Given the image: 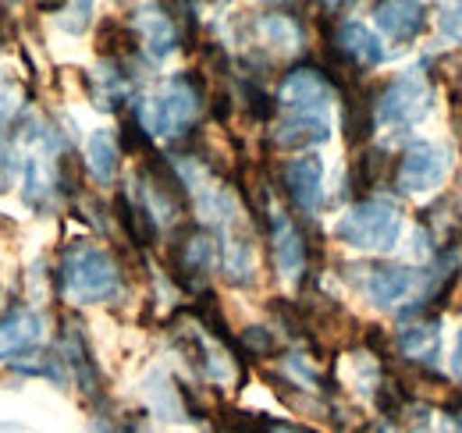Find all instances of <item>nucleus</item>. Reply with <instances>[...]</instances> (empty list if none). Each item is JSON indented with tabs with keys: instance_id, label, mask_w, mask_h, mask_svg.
Masks as SVG:
<instances>
[{
	"instance_id": "19",
	"label": "nucleus",
	"mask_w": 462,
	"mask_h": 433,
	"mask_svg": "<svg viewBox=\"0 0 462 433\" xmlns=\"http://www.w3.org/2000/svg\"><path fill=\"white\" fill-rule=\"evenodd\" d=\"M256 29H260V40L278 47V51H299L302 47V25H299L295 14H278V11L260 14Z\"/></svg>"
},
{
	"instance_id": "15",
	"label": "nucleus",
	"mask_w": 462,
	"mask_h": 433,
	"mask_svg": "<svg viewBox=\"0 0 462 433\" xmlns=\"http://www.w3.org/2000/svg\"><path fill=\"white\" fill-rule=\"evenodd\" d=\"M43 341V317L32 309H7L0 317V363L36 352Z\"/></svg>"
},
{
	"instance_id": "8",
	"label": "nucleus",
	"mask_w": 462,
	"mask_h": 433,
	"mask_svg": "<svg viewBox=\"0 0 462 433\" xmlns=\"http://www.w3.org/2000/svg\"><path fill=\"white\" fill-rule=\"evenodd\" d=\"M128 25H132L135 43L146 54V60H164V57H171L185 43V32H181L178 18L168 14V7H161V4L135 7L132 18H128Z\"/></svg>"
},
{
	"instance_id": "20",
	"label": "nucleus",
	"mask_w": 462,
	"mask_h": 433,
	"mask_svg": "<svg viewBox=\"0 0 462 433\" xmlns=\"http://www.w3.org/2000/svg\"><path fill=\"white\" fill-rule=\"evenodd\" d=\"M22 104H25V89H22V82L14 78V75H7V71H0V139H4V132H11L22 117Z\"/></svg>"
},
{
	"instance_id": "21",
	"label": "nucleus",
	"mask_w": 462,
	"mask_h": 433,
	"mask_svg": "<svg viewBox=\"0 0 462 433\" xmlns=\"http://www.w3.org/2000/svg\"><path fill=\"white\" fill-rule=\"evenodd\" d=\"M58 359H60V355L29 352V355H22V359L14 363V370H18V373H29V377H51L54 383H64V373H60Z\"/></svg>"
},
{
	"instance_id": "16",
	"label": "nucleus",
	"mask_w": 462,
	"mask_h": 433,
	"mask_svg": "<svg viewBox=\"0 0 462 433\" xmlns=\"http://www.w3.org/2000/svg\"><path fill=\"white\" fill-rule=\"evenodd\" d=\"M374 22H377V29H381L384 40H392V43H412L420 36L423 22H427V7L423 4H402V0L377 4L374 7Z\"/></svg>"
},
{
	"instance_id": "26",
	"label": "nucleus",
	"mask_w": 462,
	"mask_h": 433,
	"mask_svg": "<svg viewBox=\"0 0 462 433\" xmlns=\"http://www.w3.org/2000/svg\"><path fill=\"white\" fill-rule=\"evenodd\" d=\"M452 373L462 380V327L459 334H456V345H452Z\"/></svg>"
},
{
	"instance_id": "2",
	"label": "nucleus",
	"mask_w": 462,
	"mask_h": 433,
	"mask_svg": "<svg viewBox=\"0 0 462 433\" xmlns=\"http://www.w3.org/2000/svg\"><path fill=\"white\" fill-rule=\"evenodd\" d=\"M203 110V82L192 71H178L161 82L153 97H135L128 114L139 121V128L157 139V135H181L192 128V121Z\"/></svg>"
},
{
	"instance_id": "10",
	"label": "nucleus",
	"mask_w": 462,
	"mask_h": 433,
	"mask_svg": "<svg viewBox=\"0 0 462 433\" xmlns=\"http://www.w3.org/2000/svg\"><path fill=\"white\" fill-rule=\"evenodd\" d=\"M282 185H285V196H289L291 207L302 216H313L324 203V161L313 157V153L291 157L282 167Z\"/></svg>"
},
{
	"instance_id": "7",
	"label": "nucleus",
	"mask_w": 462,
	"mask_h": 433,
	"mask_svg": "<svg viewBox=\"0 0 462 433\" xmlns=\"http://www.w3.org/2000/svg\"><path fill=\"white\" fill-rule=\"evenodd\" d=\"M338 86L331 82V75L317 64H295L285 71L282 86H278V104L289 107L291 114H324L328 104H335Z\"/></svg>"
},
{
	"instance_id": "17",
	"label": "nucleus",
	"mask_w": 462,
	"mask_h": 433,
	"mask_svg": "<svg viewBox=\"0 0 462 433\" xmlns=\"http://www.w3.org/2000/svg\"><path fill=\"white\" fill-rule=\"evenodd\" d=\"M86 167H89L97 185H115L117 170H121V146H117L115 132L100 128V132L89 135V143H86Z\"/></svg>"
},
{
	"instance_id": "24",
	"label": "nucleus",
	"mask_w": 462,
	"mask_h": 433,
	"mask_svg": "<svg viewBox=\"0 0 462 433\" xmlns=\"http://www.w3.org/2000/svg\"><path fill=\"white\" fill-rule=\"evenodd\" d=\"M441 32L462 43V4H456V7H445V11H441Z\"/></svg>"
},
{
	"instance_id": "9",
	"label": "nucleus",
	"mask_w": 462,
	"mask_h": 433,
	"mask_svg": "<svg viewBox=\"0 0 462 433\" xmlns=\"http://www.w3.org/2000/svg\"><path fill=\"white\" fill-rule=\"evenodd\" d=\"M267 238H271V256H274L278 273L289 281H299L306 273V256H310V245H306V235L299 231V224L289 214H282L278 207H267Z\"/></svg>"
},
{
	"instance_id": "14",
	"label": "nucleus",
	"mask_w": 462,
	"mask_h": 433,
	"mask_svg": "<svg viewBox=\"0 0 462 433\" xmlns=\"http://www.w3.org/2000/svg\"><path fill=\"white\" fill-rule=\"evenodd\" d=\"M331 139V121L324 114H289L271 128V143L285 153H306Z\"/></svg>"
},
{
	"instance_id": "6",
	"label": "nucleus",
	"mask_w": 462,
	"mask_h": 433,
	"mask_svg": "<svg viewBox=\"0 0 462 433\" xmlns=\"http://www.w3.org/2000/svg\"><path fill=\"white\" fill-rule=\"evenodd\" d=\"M217 263H221V242H217L214 231L203 227V224L185 227V231L178 235V242L171 245L174 277H178L189 291H199V288L210 281V273H214Z\"/></svg>"
},
{
	"instance_id": "25",
	"label": "nucleus",
	"mask_w": 462,
	"mask_h": 433,
	"mask_svg": "<svg viewBox=\"0 0 462 433\" xmlns=\"http://www.w3.org/2000/svg\"><path fill=\"white\" fill-rule=\"evenodd\" d=\"M89 11H93V4H71V7H68V14H75V18H64V29L82 32V29H86V22H89Z\"/></svg>"
},
{
	"instance_id": "3",
	"label": "nucleus",
	"mask_w": 462,
	"mask_h": 433,
	"mask_svg": "<svg viewBox=\"0 0 462 433\" xmlns=\"http://www.w3.org/2000/svg\"><path fill=\"white\" fill-rule=\"evenodd\" d=\"M402 235V210L384 196H366L352 203L335 224V238L359 253H392Z\"/></svg>"
},
{
	"instance_id": "1",
	"label": "nucleus",
	"mask_w": 462,
	"mask_h": 433,
	"mask_svg": "<svg viewBox=\"0 0 462 433\" xmlns=\"http://www.w3.org/2000/svg\"><path fill=\"white\" fill-rule=\"evenodd\" d=\"M60 291L64 299L71 302H111L121 295L125 288V277L121 267L111 256V249H104L100 242L93 238H71L64 249H60Z\"/></svg>"
},
{
	"instance_id": "13",
	"label": "nucleus",
	"mask_w": 462,
	"mask_h": 433,
	"mask_svg": "<svg viewBox=\"0 0 462 433\" xmlns=\"http://www.w3.org/2000/svg\"><path fill=\"white\" fill-rule=\"evenodd\" d=\"M399 352L405 359H412L416 366H434L438 355H441V330H438V317H423L420 313H402V324H399Z\"/></svg>"
},
{
	"instance_id": "28",
	"label": "nucleus",
	"mask_w": 462,
	"mask_h": 433,
	"mask_svg": "<svg viewBox=\"0 0 462 433\" xmlns=\"http://www.w3.org/2000/svg\"><path fill=\"white\" fill-rule=\"evenodd\" d=\"M452 423H456V430L462 433V401L456 405V409H452Z\"/></svg>"
},
{
	"instance_id": "4",
	"label": "nucleus",
	"mask_w": 462,
	"mask_h": 433,
	"mask_svg": "<svg viewBox=\"0 0 462 433\" xmlns=\"http://www.w3.org/2000/svg\"><path fill=\"white\" fill-rule=\"evenodd\" d=\"M430 104H434V86L427 78V68H405L395 78H388V86L377 93L374 128L405 132V128H412L416 121L427 117Z\"/></svg>"
},
{
	"instance_id": "27",
	"label": "nucleus",
	"mask_w": 462,
	"mask_h": 433,
	"mask_svg": "<svg viewBox=\"0 0 462 433\" xmlns=\"http://www.w3.org/2000/svg\"><path fill=\"white\" fill-rule=\"evenodd\" d=\"M271 433H310V430H302V427H291V423H274V427H271Z\"/></svg>"
},
{
	"instance_id": "22",
	"label": "nucleus",
	"mask_w": 462,
	"mask_h": 433,
	"mask_svg": "<svg viewBox=\"0 0 462 433\" xmlns=\"http://www.w3.org/2000/svg\"><path fill=\"white\" fill-rule=\"evenodd\" d=\"M242 97H245V100H242L245 110H249L256 121H271V117H274V104H278V100H274L267 89H260L256 82H242Z\"/></svg>"
},
{
	"instance_id": "11",
	"label": "nucleus",
	"mask_w": 462,
	"mask_h": 433,
	"mask_svg": "<svg viewBox=\"0 0 462 433\" xmlns=\"http://www.w3.org/2000/svg\"><path fill=\"white\" fill-rule=\"evenodd\" d=\"M331 54L335 60L348 64L352 71H370L384 60V43L370 25L348 18V22H338V29L331 36Z\"/></svg>"
},
{
	"instance_id": "5",
	"label": "nucleus",
	"mask_w": 462,
	"mask_h": 433,
	"mask_svg": "<svg viewBox=\"0 0 462 433\" xmlns=\"http://www.w3.org/2000/svg\"><path fill=\"white\" fill-rule=\"evenodd\" d=\"M452 170V146L434 143V139H416L409 143L395 167V189L402 196H427L445 185Z\"/></svg>"
},
{
	"instance_id": "18",
	"label": "nucleus",
	"mask_w": 462,
	"mask_h": 433,
	"mask_svg": "<svg viewBox=\"0 0 462 433\" xmlns=\"http://www.w3.org/2000/svg\"><path fill=\"white\" fill-rule=\"evenodd\" d=\"M221 271L228 277L231 284H253V242L249 238H238V235H225L221 242Z\"/></svg>"
},
{
	"instance_id": "12",
	"label": "nucleus",
	"mask_w": 462,
	"mask_h": 433,
	"mask_svg": "<svg viewBox=\"0 0 462 433\" xmlns=\"http://www.w3.org/2000/svg\"><path fill=\"white\" fill-rule=\"evenodd\" d=\"M60 363L71 370V377H75L82 394L97 398V394L104 391L97 355H93L89 337H86V330H82L79 320H64V330H60Z\"/></svg>"
},
{
	"instance_id": "23",
	"label": "nucleus",
	"mask_w": 462,
	"mask_h": 433,
	"mask_svg": "<svg viewBox=\"0 0 462 433\" xmlns=\"http://www.w3.org/2000/svg\"><path fill=\"white\" fill-rule=\"evenodd\" d=\"M238 345L245 348V355H274V334L267 327H245Z\"/></svg>"
}]
</instances>
